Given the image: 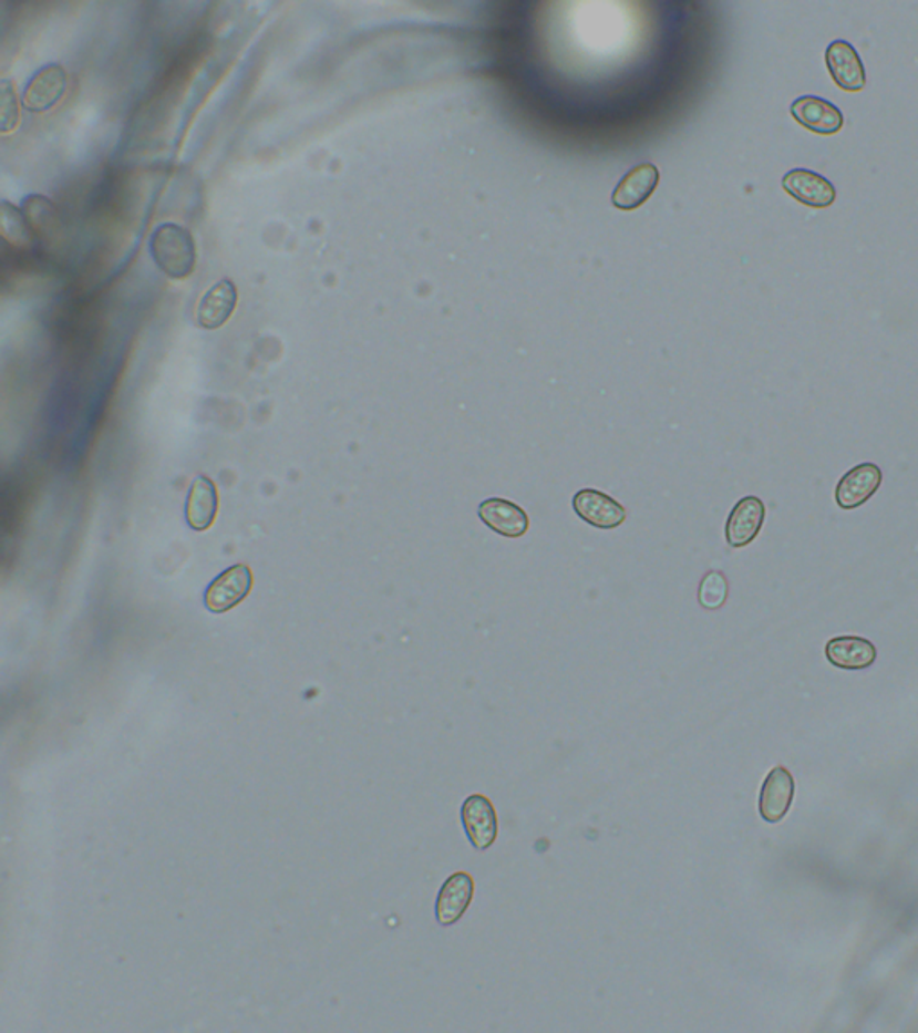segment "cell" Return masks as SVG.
<instances>
[{"mask_svg":"<svg viewBox=\"0 0 918 1033\" xmlns=\"http://www.w3.org/2000/svg\"><path fill=\"white\" fill-rule=\"evenodd\" d=\"M149 251L162 273L173 280H184L196 268V245L193 234L176 223H162L152 234Z\"/></svg>","mask_w":918,"mask_h":1033,"instance_id":"cell-1","label":"cell"},{"mask_svg":"<svg viewBox=\"0 0 918 1033\" xmlns=\"http://www.w3.org/2000/svg\"><path fill=\"white\" fill-rule=\"evenodd\" d=\"M251 586H254V575H251L250 567L237 564L217 576L216 580L208 586L205 605L210 612H228L250 595Z\"/></svg>","mask_w":918,"mask_h":1033,"instance_id":"cell-2","label":"cell"},{"mask_svg":"<svg viewBox=\"0 0 918 1033\" xmlns=\"http://www.w3.org/2000/svg\"><path fill=\"white\" fill-rule=\"evenodd\" d=\"M66 90V72L60 63H49L29 80L22 94V106L33 114L48 112L56 106Z\"/></svg>","mask_w":918,"mask_h":1033,"instance_id":"cell-3","label":"cell"},{"mask_svg":"<svg viewBox=\"0 0 918 1033\" xmlns=\"http://www.w3.org/2000/svg\"><path fill=\"white\" fill-rule=\"evenodd\" d=\"M573 508L579 519L590 524L594 528L616 529L627 520V510L621 503H617L613 497L607 496L604 492L596 488H584L573 497Z\"/></svg>","mask_w":918,"mask_h":1033,"instance_id":"cell-4","label":"cell"},{"mask_svg":"<svg viewBox=\"0 0 918 1033\" xmlns=\"http://www.w3.org/2000/svg\"><path fill=\"white\" fill-rule=\"evenodd\" d=\"M795 797V778L792 772L777 766L764 778L761 795H759V813L770 824H777L786 817Z\"/></svg>","mask_w":918,"mask_h":1033,"instance_id":"cell-5","label":"cell"},{"mask_svg":"<svg viewBox=\"0 0 918 1033\" xmlns=\"http://www.w3.org/2000/svg\"><path fill=\"white\" fill-rule=\"evenodd\" d=\"M766 519V506L755 496L743 497L730 512L726 520V543L732 548H744L754 543Z\"/></svg>","mask_w":918,"mask_h":1033,"instance_id":"cell-6","label":"cell"},{"mask_svg":"<svg viewBox=\"0 0 918 1033\" xmlns=\"http://www.w3.org/2000/svg\"><path fill=\"white\" fill-rule=\"evenodd\" d=\"M825 63L839 89L847 90V92H859L865 89L867 74L853 43L834 40L825 51Z\"/></svg>","mask_w":918,"mask_h":1033,"instance_id":"cell-7","label":"cell"},{"mask_svg":"<svg viewBox=\"0 0 918 1033\" xmlns=\"http://www.w3.org/2000/svg\"><path fill=\"white\" fill-rule=\"evenodd\" d=\"M462 822L466 836L476 849L485 850L497 838V813L494 804L483 795H471L462 806Z\"/></svg>","mask_w":918,"mask_h":1033,"instance_id":"cell-8","label":"cell"},{"mask_svg":"<svg viewBox=\"0 0 918 1033\" xmlns=\"http://www.w3.org/2000/svg\"><path fill=\"white\" fill-rule=\"evenodd\" d=\"M880 482L883 473L876 463H862L839 479L836 503L843 510L859 508L879 490Z\"/></svg>","mask_w":918,"mask_h":1033,"instance_id":"cell-9","label":"cell"},{"mask_svg":"<svg viewBox=\"0 0 918 1033\" xmlns=\"http://www.w3.org/2000/svg\"><path fill=\"white\" fill-rule=\"evenodd\" d=\"M782 187L802 205L827 208L836 199V189L829 179L809 169H793L782 178Z\"/></svg>","mask_w":918,"mask_h":1033,"instance_id":"cell-10","label":"cell"},{"mask_svg":"<svg viewBox=\"0 0 918 1033\" xmlns=\"http://www.w3.org/2000/svg\"><path fill=\"white\" fill-rule=\"evenodd\" d=\"M237 307V288L230 279H223L214 283L207 293L203 295L196 309L198 326L207 331H214L230 320Z\"/></svg>","mask_w":918,"mask_h":1033,"instance_id":"cell-11","label":"cell"},{"mask_svg":"<svg viewBox=\"0 0 918 1033\" xmlns=\"http://www.w3.org/2000/svg\"><path fill=\"white\" fill-rule=\"evenodd\" d=\"M792 115L796 123L818 135H834L843 128V114L829 101L804 95L793 101Z\"/></svg>","mask_w":918,"mask_h":1033,"instance_id":"cell-12","label":"cell"},{"mask_svg":"<svg viewBox=\"0 0 918 1033\" xmlns=\"http://www.w3.org/2000/svg\"><path fill=\"white\" fill-rule=\"evenodd\" d=\"M659 167L653 164H642L633 167L625 178L617 184L612 194L613 207L619 210H636L648 202L659 185Z\"/></svg>","mask_w":918,"mask_h":1033,"instance_id":"cell-13","label":"cell"},{"mask_svg":"<svg viewBox=\"0 0 918 1033\" xmlns=\"http://www.w3.org/2000/svg\"><path fill=\"white\" fill-rule=\"evenodd\" d=\"M479 519L503 537L518 538L529 529V517L520 506L512 500L492 497L479 505Z\"/></svg>","mask_w":918,"mask_h":1033,"instance_id":"cell-14","label":"cell"},{"mask_svg":"<svg viewBox=\"0 0 918 1033\" xmlns=\"http://www.w3.org/2000/svg\"><path fill=\"white\" fill-rule=\"evenodd\" d=\"M474 897V879L471 874L456 872L443 882L436 899V919L440 924L451 926L462 919Z\"/></svg>","mask_w":918,"mask_h":1033,"instance_id":"cell-15","label":"cell"},{"mask_svg":"<svg viewBox=\"0 0 918 1033\" xmlns=\"http://www.w3.org/2000/svg\"><path fill=\"white\" fill-rule=\"evenodd\" d=\"M825 655L827 661L839 670H867L876 662L877 650L868 639L845 636L831 639L825 647Z\"/></svg>","mask_w":918,"mask_h":1033,"instance_id":"cell-16","label":"cell"},{"mask_svg":"<svg viewBox=\"0 0 918 1033\" xmlns=\"http://www.w3.org/2000/svg\"><path fill=\"white\" fill-rule=\"evenodd\" d=\"M217 488L213 479L208 476H198L190 486L189 499H187V520L190 528L196 531H205L213 526L217 515Z\"/></svg>","mask_w":918,"mask_h":1033,"instance_id":"cell-17","label":"cell"},{"mask_svg":"<svg viewBox=\"0 0 918 1033\" xmlns=\"http://www.w3.org/2000/svg\"><path fill=\"white\" fill-rule=\"evenodd\" d=\"M22 213L28 219L29 228L33 236L42 242L56 239L60 231V219H58L56 208L51 204V199L42 194H31L22 202Z\"/></svg>","mask_w":918,"mask_h":1033,"instance_id":"cell-18","label":"cell"},{"mask_svg":"<svg viewBox=\"0 0 918 1033\" xmlns=\"http://www.w3.org/2000/svg\"><path fill=\"white\" fill-rule=\"evenodd\" d=\"M0 231L6 245L28 248L33 242V231L29 228L24 213L13 207L10 202L0 204Z\"/></svg>","mask_w":918,"mask_h":1033,"instance_id":"cell-19","label":"cell"},{"mask_svg":"<svg viewBox=\"0 0 918 1033\" xmlns=\"http://www.w3.org/2000/svg\"><path fill=\"white\" fill-rule=\"evenodd\" d=\"M726 596H729V581L725 575L718 571L706 572L698 590V600L703 609H721L726 601Z\"/></svg>","mask_w":918,"mask_h":1033,"instance_id":"cell-20","label":"cell"},{"mask_svg":"<svg viewBox=\"0 0 918 1033\" xmlns=\"http://www.w3.org/2000/svg\"><path fill=\"white\" fill-rule=\"evenodd\" d=\"M0 124L4 133L13 132L19 124V103L10 80L0 81Z\"/></svg>","mask_w":918,"mask_h":1033,"instance_id":"cell-21","label":"cell"}]
</instances>
